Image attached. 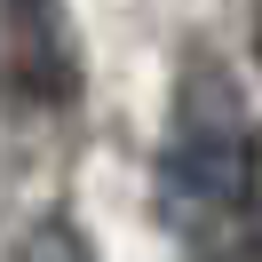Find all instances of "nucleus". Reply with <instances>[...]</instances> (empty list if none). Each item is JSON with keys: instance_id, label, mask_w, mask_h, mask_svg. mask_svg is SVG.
<instances>
[{"instance_id": "nucleus-4", "label": "nucleus", "mask_w": 262, "mask_h": 262, "mask_svg": "<svg viewBox=\"0 0 262 262\" xmlns=\"http://www.w3.org/2000/svg\"><path fill=\"white\" fill-rule=\"evenodd\" d=\"M246 214H254V246H262V127L246 135Z\"/></svg>"}, {"instance_id": "nucleus-5", "label": "nucleus", "mask_w": 262, "mask_h": 262, "mask_svg": "<svg viewBox=\"0 0 262 262\" xmlns=\"http://www.w3.org/2000/svg\"><path fill=\"white\" fill-rule=\"evenodd\" d=\"M254 56H262V0H254Z\"/></svg>"}, {"instance_id": "nucleus-3", "label": "nucleus", "mask_w": 262, "mask_h": 262, "mask_svg": "<svg viewBox=\"0 0 262 262\" xmlns=\"http://www.w3.org/2000/svg\"><path fill=\"white\" fill-rule=\"evenodd\" d=\"M16 262H96V254H88V238L64 223V214H48V223H32V230H24Z\"/></svg>"}, {"instance_id": "nucleus-2", "label": "nucleus", "mask_w": 262, "mask_h": 262, "mask_svg": "<svg viewBox=\"0 0 262 262\" xmlns=\"http://www.w3.org/2000/svg\"><path fill=\"white\" fill-rule=\"evenodd\" d=\"M8 80L24 103H72L80 56H72L64 0H8Z\"/></svg>"}, {"instance_id": "nucleus-1", "label": "nucleus", "mask_w": 262, "mask_h": 262, "mask_svg": "<svg viewBox=\"0 0 262 262\" xmlns=\"http://www.w3.org/2000/svg\"><path fill=\"white\" fill-rule=\"evenodd\" d=\"M159 191H167V214L199 238V254L230 246L238 207H246V135H238L230 80L214 64H199L175 96V135H167V159H159Z\"/></svg>"}]
</instances>
